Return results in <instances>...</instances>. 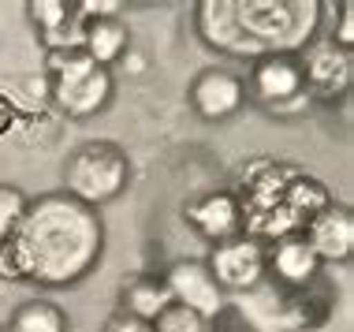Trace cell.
<instances>
[{
  "label": "cell",
  "instance_id": "cell-20",
  "mask_svg": "<svg viewBox=\"0 0 354 332\" xmlns=\"http://www.w3.org/2000/svg\"><path fill=\"white\" fill-rule=\"evenodd\" d=\"M332 45H339L343 53H351V45H354V4H339V34L332 37Z\"/></svg>",
  "mask_w": 354,
  "mask_h": 332
},
{
  "label": "cell",
  "instance_id": "cell-1",
  "mask_svg": "<svg viewBox=\"0 0 354 332\" xmlns=\"http://www.w3.org/2000/svg\"><path fill=\"white\" fill-rule=\"evenodd\" d=\"M101 258V221L71 194H45L26 205L12 239L0 243V273L12 280L71 284Z\"/></svg>",
  "mask_w": 354,
  "mask_h": 332
},
{
  "label": "cell",
  "instance_id": "cell-2",
  "mask_svg": "<svg viewBox=\"0 0 354 332\" xmlns=\"http://www.w3.org/2000/svg\"><path fill=\"white\" fill-rule=\"evenodd\" d=\"M317 8L321 4H276V0H250V4H202V19H209L216 26H202L209 34V42H216L220 34L232 30L235 42V56H269V53H291L306 45V34L317 23Z\"/></svg>",
  "mask_w": 354,
  "mask_h": 332
},
{
  "label": "cell",
  "instance_id": "cell-16",
  "mask_svg": "<svg viewBox=\"0 0 354 332\" xmlns=\"http://www.w3.org/2000/svg\"><path fill=\"white\" fill-rule=\"evenodd\" d=\"M168 306H171V291H168V284L157 280V277H138L123 288V314H131L138 321H149L153 325Z\"/></svg>",
  "mask_w": 354,
  "mask_h": 332
},
{
  "label": "cell",
  "instance_id": "cell-12",
  "mask_svg": "<svg viewBox=\"0 0 354 332\" xmlns=\"http://www.w3.org/2000/svg\"><path fill=\"white\" fill-rule=\"evenodd\" d=\"M82 4H68V0H34L30 4V19L41 26L49 53H68L82 45Z\"/></svg>",
  "mask_w": 354,
  "mask_h": 332
},
{
  "label": "cell",
  "instance_id": "cell-7",
  "mask_svg": "<svg viewBox=\"0 0 354 332\" xmlns=\"http://www.w3.org/2000/svg\"><path fill=\"white\" fill-rule=\"evenodd\" d=\"M168 291H171V302H179V306L194 310L198 317H216L220 310H224V295H220L213 273H209L205 261H176L168 269Z\"/></svg>",
  "mask_w": 354,
  "mask_h": 332
},
{
  "label": "cell",
  "instance_id": "cell-9",
  "mask_svg": "<svg viewBox=\"0 0 354 332\" xmlns=\"http://www.w3.org/2000/svg\"><path fill=\"white\" fill-rule=\"evenodd\" d=\"M243 98H246V86L243 79L224 68H209L194 79L190 86V105L198 109L202 120H227L243 109Z\"/></svg>",
  "mask_w": 354,
  "mask_h": 332
},
{
  "label": "cell",
  "instance_id": "cell-19",
  "mask_svg": "<svg viewBox=\"0 0 354 332\" xmlns=\"http://www.w3.org/2000/svg\"><path fill=\"white\" fill-rule=\"evenodd\" d=\"M153 332H205V317H198L194 310L171 302L165 314L153 321Z\"/></svg>",
  "mask_w": 354,
  "mask_h": 332
},
{
  "label": "cell",
  "instance_id": "cell-15",
  "mask_svg": "<svg viewBox=\"0 0 354 332\" xmlns=\"http://www.w3.org/2000/svg\"><path fill=\"white\" fill-rule=\"evenodd\" d=\"M328 205H332V194H328V187H324L321 179H310V176H299V172L287 179L280 210H283L287 221H291L295 232H302V228L310 224L313 216H321Z\"/></svg>",
  "mask_w": 354,
  "mask_h": 332
},
{
  "label": "cell",
  "instance_id": "cell-5",
  "mask_svg": "<svg viewBox=\"0 0 354 332\" xmlns=\"http://www.w3.org/2000/svg\"><path fill=\"white\" fill-rule=\"evenodd\" d=\"M250 93L272 112H295L306 105V79L302 60L295 53H269L257 56L250 71Z\"/></svg>",
  "mask_w": 354,
  "mask_h": 332
},
{
  "label": "cell",
  "instance_id": "cell-4",
  "mask_svg": "<svg viewBox=\"0 0 354 332\" xmlns=\"http://www.w3.org/2000/svg\"><path fill=\"white\" fill-rule=\"evenodd\" d=\"M49 98L75 120L93 116L112 98V75L97 68L82 49L49 53Z\"/></svg>",
  "mask_w": 354,
  "mask_h": 332
},
{
  "label": "cell",
  "instance_id": "cell-21",
  "mask_svg": "<svg viewBox=\"0 0 354 332\" xmlns=\"http://www.w3.org/2000/svg\"><path fill=\"white\" fill-rule=\"evenodd\" d=\"M104 332H153V325H149V321L131 317V314H120V317L109 321V329H104Z\"/></svg>",
  "mask_w": 354,
  "mask_h": 332
},
{
  "label": "cell",
  "instance_id": "cell-22",
  "mask_svg": "<svg viewBox=\"0 0 354 332\" xmlns=\"http://www.w3.org/2000/svg\"><path fill=\"white\" fill-rule=\"evenodd\" d=\"M8 123H12V105L0 98V131H8Z\"/></svg>",
  "mask_w": 354,
  "mask_h": 332
},
{
  "label": "cell",
  "instance_id": "cell-17",
  "mask_svg": "<svg viewBox=\"0 0 354 332\" xmlns=\"http://www.w3.org/2000/svg\"><path fill=\"white\" fill-rule=\"evenodd\" d=\"M4 332H68V317L56 302H45V299H34V302H23L15 310L12 325Z\"/></svg>",
  "mask_w": 354,
  "mask_h": 332
},
{
  "label": "cell",
  "instance_id": "cell-13",
  "mask_svg": "<svg viewBox=\"0 0 354 332\" xmlns=\"http://www.w3.org/2000/svg\"><path fill=\"white\" fill-rule=\"evenodd\" d=\"M265 265H272V277L280 280L283 288H295V291H306L321 273L317 254L306 246L302 235H287V239H280L276 250L265 258Z\"/></svg>",
  "mask_w": 354,
  "mask_h": 332
},
{
  "label": "cell",
  "instance_id": "cell-3",
  "mask_svg": "<svg viewBox=\"0 0 354 332\" xmlns=\"http://www.w3.org/2000/svg\"><path fill=\"white\" fill-rule=\"evenodd\" d=\"M131 165L127 154L112 142H86L64 165V194H71L82 205H104L127 187Z\"/></svg>",
  "mask_w": 354,
  "mask_h": 332
},
{
  "label": "cell",
  "instance_id": "cell-14",
  "mask_svg": "<svg viewBox=\"0 0 354 332\" xmlns=\"http://www.w3.org/2000/svg\"><path fill=\"white\" fill-rule=\"evenodd\" d=\"M79 49L90 56L97 68L109 71V64H116L123 53L131 49V34L116 15H90L82 26V45Z\"/></svg>",
  "mask_w": 354,
  "mask_h": 332
},
{
  "label": "cell",
  "instance_id": "cell-23",
  "mask_svg": "<svg viewBox=\"0 0 354 332\" xmlns=\"http://www.w3.org/2000/svg\"><path fill=\"white\" fill-rule=\"evenodd\" d=\"M0 332H4V329H0Z\"/></svg>",
  "mask_w": 354,
  "mask_h": 332
},
{
  "label": "cell",
  "instance_id": "cell-10",
  "mask_svg": "<svg viewBox=\"0 0 354 332\" xmlns=\"http://www.w3.org/2000/svg\"><path fill=\"white\" fill-rule=\"evenodd\" d=\"M302 239L317 254V261H347L354 250V216L347 205L332 202L321 216H313L310 224L302 228Z\"/></svg>",
  "mask_w": 354,
  "mask_h": 332
},
{
  "label": "cell",
  "instance_id": "cell-11",
  "mask_svg": "<svg viewBox=\"0 0 354 332\" xmlns=\"http://www.w3.org/2000/svg\"><path fill=\"white\" fill-rule=\"evenodd\" d=\"M302 60V79L317 98H336L351 86V53L332 42H313Z\"/></svg>",
  "mask_w": 354,
  "mask_h": 332
},
{
  "label": "cell",
  "instance_id": "cell-6",
  "mask_svg": "<svg viewBox=\"0 0 354 332\" xmlns=\"http://www.w3.org/2000/svg\"><path fill=\"white\" fill-rule=\"evenodd\" d=\"M205 265L220 291H250L265 277V250L250 235H235V239L220 243Z\"/></svg>",
  "mask_w": 354,
  "mask_h": 332
},
{
  "label": "cell",
  "instance_id": "cell-8",
  "mask_svg": "<svg viewBox=\"0 0 354 332\" xmlns=\"http://www.w3.org/2000/svg\"><path fill=\"white\" fill-rule=\"evenodd\" d=\"M187 224L194 228L202 239L209 243H227L243 232V205L232 191H213V194H202L198 202L187 205Z\"/></svg>",
  "mask_w": 354,
  "mask_h": 332
},
{
  "label": "cell",
  "instance_id": "cell-18",
  "mask_svg": "<svg viewBox=\"0 0 354 332\" xmlns=\"http://www.w3.org/2000/svg\"><path fill=\"white\" fill-rule=\"evenodd\" d=\"M26 213V198L23 191H15V187H0V243L12 239V232L19 228Z\"/></svg>",
  "mask_w": 354,
  "mask_h": 332
}]
</instances>
